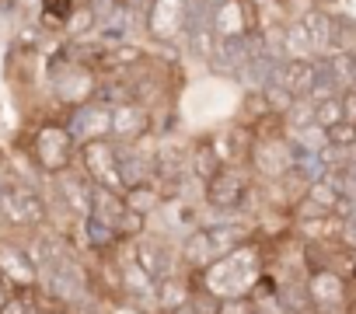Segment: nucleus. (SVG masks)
Listing matches in <instances>:
<instances>
[{"instance_id": "obj_5", "label": "nucleus", "mask_w": 356, "mask_h": 314, "mask_svg": "<svg viewBox=\"0 0 356 314\" xmlns=\"http://www.w3.org/2000/svg\"><path fill=\"white\" fill-rule=\"evenodd\" d=\"M255 199V179L248 168H224L217 179L203 185V203L207 213L217 217H241Z\"/></svg>"}, {"instance_id": "obj_3", "label": "nucleus", "mask_w": 356, "mask_h": 314, "mask_svg": "<svg viewBox=\"0 0 356 314\" xmlns=\"http://www.w3.org/2000/svg\"><path fill=\"white\" fill-rule=\"evenodd\" d=\"M32 157L39 172L46 175H63L77 165V154H81V143L74 140V133L67 129V122H39L32 129V143H29Z\"/></svg>"}, {"instance_id": "obj_28", "label": "nucleus", "mask_w": 356, "mask_h": 314, "mask_svg": "<svg viewBox=\"0 0 356 314\" xmlns=\"http://www.w3.org/2000/svg\"><path fill=\"white\" fill-rule=\"evenodd\" d=\"M339 122H346V112H342V98H328V101H318L314 105V126L318 129H332V126H339Z\"/></svg>"}, {"instance_id": "obj_16", "label": "nucleus", "mask_w": 356, "mask_h": 314, "mask_svg": "<svg viewBox=\"0 0 356 314\" xmlns=\"http://www.w3.org/2000/svg\"><path fill=\"white\" fill-rule=\"evenodd\" d=\"M115 161L122 175V189L157 185L154 182V150L143 143H115Z\"/></svg>"}, {"instance_id": "obj_40", "label": "nucleus", "mask_w": 356, "mask_h": 314, "mask_svg": "<svg viewBox=\"0 0 356 314\" xmlns=\"http://www.w3.org/2000/svg\"><path fill=\"white\" fill-rule=\"evenodd\" d=\"M0 196H4V179H0Z\"/></svg>"}, {"instance_id": "obj_36", "label": "nucleus", "mask_w": 356, "mask_h": 314, "mask_svg": "<svg viewBox=\"0 0 356 314\" xmlns=\"http://www.w3.org/2000/svg\"><path fill=\"white\" fill-rule=\"evenodd\" d=\"M126 8H129V15L140 22V28H147V15H150V8H154V0H126Z\"/></svg>"}, {"instance_id": "obj_11", "label": "nucleus", "mask_w": 356, "mask_h": 314, "mask_svg": "<svg viewBox=\"0 0 356 314\" xmlns=\"http://www.w3.org/2000/svg\"><path fill=\"white\" fill-rule=\"evenodd\" d=\"M186 8L189 0H154V8L147 15V28L143 35L154 39V42H182V32H186Z\"/></svg>"}, {"instance_id": "obj_9", "label": "nucleus", "mask_w": 356, "mask_h": 314, "mask_svg": "<svg viewBox=\"0 0 356 314\" xmlns=\"http://www.w3.org/2000/svg\"><path fill=\"white\" fill-rule=\"evenodd\" d=\"M77 165H81V172H84L95 185L126 192V189H122V175H119V161H115V140L84 143L81 154H77Z\"/></svg>"}, {"instance_id": "obj_20", "label": "nucleus", "mask_w": 356, "mask_h": 314, "mask_svg": "<svg viewBox=\"0 0 356 314\" xmlns=\"http://www.w3.org/2000/svg\"><path fill=\"white\" fill-rule=\"evenodd\" d=\"M81 241H84V248L95 251V255H112L119 245H126L122 234H119L115 227H108L105 220H98V217H84V220H81Z\"/></svg>"}, {"instance_id": "obj_10", "label": "nucleus", "mask_w": 356, "mask_h": 314, "mask_svg": "<svg viewBox=\"0 0 356 314\" xmlns=\"http://www.w3.org/2000/svg\"><path fill=\"white\" fill-rule=\"evenodd\" d=\"M210 136H213V147H217V157L224 168H248V157L255 147V129L248 122H224Z\"/></svg>"}, {"instance_id": "obj_2", "label": "nucleus", "mask_w": 356, "mask_h": 314, "mask_svg": "<svg viewBox=\"0 0 356 314\" xmlns=\"http://www.w3.org/2000/svg\"><path fill=\"white\" fill-rule=\"evenodd\" d=\"M39 293L67 311H84L91 304V279L74 248L56 262H49L46 269H39Z\"/></svg>"}, {"instance_id": "obj_22", "label": "nucleus", "mask_w": 356, "mask_h": 314, "mask_svg": "<svg viewBox=\"0 0 356 314\" xmlns=\"http://www.w3.org/2000/svg\"><path fill=\"white\" fill-rule=\"evenodd\" d=\"M126 210H129V206H126V192H115V189L95 185V192H91V213H88V217H98V220H105L108 227L119 231Z\"/></svg>"}, {"instance_id": "obj_38", "label": "nucleus", "mask_w": 356, "mask_h": 314, "mask_svg": "<svg viewBox=\"0 0 356 314\" xmlns=\"http://www.w3.org/2000/svg\"><path fill=\"white\" fill-rule=\"evenodd\" d=\"M22 0H0V15H15Z\"/></svg>"}, {"instance_id": "obj_15", "label": "nucleus", "mask_w": 356, "mask_h": 314, "mask_svg": "<svg viewBox=\"0 0 356 314\" xmlns=\"http://www.w3.org/2000/svg\"><path fill=\"white\" fill-rule=\"evenodd\" d=\"M154 133V112L140 101H122L112 108V140L115 143H143Z\"/></svg>"}, {"instance_id": "obj_6", "label": "nucleus", "mask_w": 356, "mask_h": 314, "mask_svg": "<svg viewBox=\"0 0 356 314\" xmlns=\"http://www.w3.org/2000/svg\"><path fill=\"white\" fill-rule=\"evenodd\" d=\"M129 255L140 262V269L154 279V283H168L186 276L182 269V255H178V241H171L168 234H140L136 241H129Z\"/></svg>"}, {"instance_id": "obj_13", "label": "nucleus", "mask_w": 356, "mask_h": 314, "mask_svg": "<svg viewBox=\"0 0 356 314\" xmlns=\"http://www.w3.org/2000/svg\"><path fill=\"white\" fill-rule=\"evenodd\" d=\"M67 129L74 133V140L81 147L95 143V140H112V108L102 101H84V105L70 108Z\"/></svg>"}, {"instance_id": "obj_29", "label": "nucleus", "mask_w": 356, "mask_h": 314, "mask_svg": "<svg viewBox=\"0 0 356 314\" xmlns=\"http://www.w3.org/2000/svg\"><path fill=\"white\" fill-rule=\"evenodd\" d=\"M332 25H335V53L339 49H356V18L332 11Z\"/></svg>"}, {"instance_id": "obj_37", "label": "nucleus", "mask_w": 356, "mask_h": 314, "mask_svg": "<svg viewBox=\"0 0 356 314\" xmlns=\"http://www.w3.org/2000/svg\"><path fill=\"white\" fill-rule=\"evenodd\" d=\"M342 112H346V122H356V88L342 94Z\"/></svg>"}, {"instance_id": "obj_26", "label": "nucleus", "mask_w": 356, "mask_h": 314, "mask_svg": "<svg viewBox=\"0 0 356 314\" xmlns=\"http://www.w3.org/2000/svg\"><path fill=\"white\" fill-rule=\"evenodd\" d=\"M186 304L193 307V314H224V300L213 290H207L203 283H196L193 276H189V300Z\"/></svg>"}, {"instance_id": "obj_30", "label": "nucleus", "mask_w": 356, "mask_h": 314, "mask_svg": "<svg viewBox=\"0 0 356 314\" xmlns=\"http://www.w3.org/2000/svg\"><path fill=\"white\" fill-rule=\"evenodd\" d=\"M328 60H332L339 81L346 84V91H353V88H356V49H339V53H332Z\"/></svg>"}, {"instance_id": "obj_8", "label": "nucleus", "mask_w": 356, "mask_h": 314, "mask_svg": "<svg viewBox=\"0 0 356 314\" xmlns=\"http://www.w3.org/2000/svg\"><path fill=\"white\" fill-rule=\"evenodd\" d=\"M193 179V168H189V147L175 143V140H161L154 147V182L161 185L164 199H178L186 192Z\"/></svg>"}, {"instance_id": "obj_17", "label": "nucleus", "mask_w": 356, "mask_h": 314, "mask_svg": "<svg viewBox=\"0 0 356 314\" xmlns=\"http://www.w3.org/2000/svg\"><path fill=\"white\" fill-rule=\"evenodd\" d=\"M186 147H189V168H193V179H196L200 185H207L210 179H217V175L224 172V165H220V157H217V147H213V136H210V133L193 136Z\"/></svg>"}, {"instance_id": "obj_18", "label": "nucleus", "mask_w": 356, "mask_h": 314, "mask_svg": "<svg viewBox=\"0 0 356 314\" xmlns=\"http://www.w3.org/2000/svg\"><path fill=\"white\" fill-rule=\"evenodd\" d=\"M300 22H304V28H307V35H311V53H314V60L332 56V53H335L332 11H325V8H307V11L300 15Z\"/></svg>"}, {"instance_id": "obj_7", "label": "nucleus", "mask_w": 356, "mask_h": 314, "mask_svg": "<svg viewBox=\"0 0 356 314\" xmlns=\"http://www.w3.org/2000/svg\"><path fill=\"white\" fill-rule=\"evenodd\" d=\"M248 172L266 182V185H280L283 179L293 175V147H290V133H276V136H255L252 157H248Z\"/></svg>"}, {"instance_id": "obj_34", "label": "nucleus", "mask_w": 356, "mask_h": 314, "mask_svg": "<svg viewBox=\"0 0 356 314\" xmlns=\"http://www.w3.org/2000/svg\"><path fill=\"white\" fill-rule=\"evenodd\" d=\"M126 8V0H91V11H95V18H98V25H105L115 11H122Z\"/></svg>"}, {"instance_id": "obj_19", "label": "nucleus", "mask_w": 356, "mask_h": 314, "mask_svg": "<svg viewBox=\"0 0 356 314\" xmlns=\"http://www.w3.org/2000/svg\"><path fill=\"white\" fill-rule=\"evenodd\" d=\"M286 94H293L297 101L311 98V84H314V60H283L276 70V81Z\"/></svg>"}, {"instance_id": "obj_4", "label": "nucleus", "mask_w": 356, "mask_h": 314, "mask_svg": "<svg viewBox=\"0 0 356 314\" xmlns=\"http://www.w3.org/2000/svg\"><path fill=\"white\" fill-rule=\"evenodd\" d=\"M0 220L11 227H25V231H39L49 224V199L32 185L22 182L18 175L4 179V196H0Z\"/></svg>"}, {"instance_id": "obj_14", "label": "nucleus", "mask_w": 356, "mask_h": 314, "mask_svg": "<svg viewBox=\"0 0 356 314\" xmlns=\"http://www.w3.org/2000/svg\"><path fill=\"white\" fill-rule=\"evenodd\" d=\"M53 192H56V203L67 210V217L74 220H84L91 213V192H95V182L84 175V172H63V175H53Z\"/></svg>"}, {"instance_id": "obj_33", "label": "nucleus", "mask_w": 356, "mask_h": 314, "mask_svg": "<svg viewBox=\"0 0 356 314\" xmlns=\"http://www.w3.org/2000/svg\"><path fill=\"white\" fill-rule=\"evenodd\" d=\"M0 314H39V311H35V304H32L25 293H11L8 304L0 307Z\"/></svg>"}, {"instance_id": "obj_41", "label": "nucleus", "mask_w": 356, "mask_h": 314, "mask_svg": "<svg viewBox=\"0 0 356 314\" xmlns=\"http://www.w3.org/2000/svg\"><path fill=\"white\" fill-rule=\"evenodd\" d=\"M77 4H91V0H77Z\"/></svg>"}, {"instance_id": "obj_27", "label": "nucleus", "mask_w": 356, "mask_h": 314, "mask_svg": "<svg viewBox=\"0 0 356 314\" xmlns=\"http://www.w3.org/2000/svg\"><path fill=\"white\" fill-rule=\"evenodd\" d=\"M77 0H42L39 4V11H42V22L49 25V28H67L70 25V18L77 15Z\"/></svg>"}, {"instance_id": "obj_23", "label": "nucleus", "mask_w": 356, "mask_h": 314, "mask_svg": "<svg viewBox=\"0 0 356 314\" xmlns=\"http://www.w3.org/2000/svg\"><path fill=\"white\" fill-rule=\"evenodd\" d=\"M346 94V84L339 81L332 60H314V84H311V101H328V98H342Z\"/></svg>"}, {"instance_id": "obj_24", "label": "nucleus", "mask_w": 356, "mask_h": 314, "mask_svg": "<svg viewBox=\"0 0 356 314\" xmlns=\"http://www.w3.org/2000/svg\"><path fill=\"white\" fill-rule=\"evenodd\" d=\"M164 203H168V199H164L161 185H136V189H126V206L136 210V213H143V217L161 213Z\"/></svg>"}, {"instance_id": "obj_32", "label": "nucleus", "mask_w": 356, "mask_h": 314, "mask_svg": "<svg viewBox=\"0 0 356 314\" xmlns=\"http://www.w3.org/2000/svg\"><path fill=\"white\" fill-rule=\"evenodd\" d=\"M328 143H332V147H342V150L356 147V122H339V126H332V129H328Z\"/></svg>"}, {"instance_id": "obj_31", "label": "nucleus", "mask_w": 356, "mask_h": 314, "mask_svg": "<svg viewBox=\"0 0 356 314\" xmlns=\"http://www.w3.org/2000/svg\"><path fill=\"white\" fill-rule=\"evenodd\" d=\"M147 231H150V217H143V213H136V210H126V217H122V224H119L122 241L129 245V241H136V238L147 234Z\"/></svg>"}, {"instance_id": "obj_39", "label": "nucleus", "mask_w": 356, "mask_h": 314, "mask_svg": "<svg viewBox=\"0 0 356 314\" xmlns=\"http://www.w3.org/2000/svg\"><path fill=\"white\" fill-rule=\"evenodd\" d=\"M4 286H8V283H0V307H4V304H8V297H11V293H8Z\"/></svg>"}, {"instance_id": "obj_12", "label": "nucleus", "mask_w": 356, "mask_h": 314, "mask_svg": "<svg viewBox=\"0 0 356 314\" xmlns=\"http://www.w3.org/2000/svg\"><path fill=\"white\" fill-rule=\"evenodd\" d=\"M0 279L11 290H39V269L25 245L0 238Z\"/></svg>"}, {"instance_id": "obj_25", "label": "nucleus", "mask_w": 356, "mask_h": 314, "mask_svg": "<svg viewBox=\"0 0 356 314\" xmlns=\"http://www.w3.org/2000/svg\"><path fill=\"white\" fill-rule=\"evenodd\" d=\"M283 53H286V60H314V53H311V35H307V28H304L300 18L283 28Z\"/></svg>"}, {"instance_id": "obj_1", "label": "nucleus", "mask_w": 356, "mask_h": 314, "mask_svg": "<svg viewBox=\"0 0 356 314\" xmlns=\"http://www.w3.org/2000/svg\"><path fill=\"white\" fill-rule=\"evenodd\" d=\"M266 238H255L227 255H220L210 269H203L200 276H193L196 283H203L207 290H213L220 300H241L252 297L255 283L262 279V272L269 269V251H266Z\"/></svg>"}, {"instance_id": "obj_35", "label": "nucleus", "mask_w": 356, "mask_h": 314, "mask_svg": "<svg viewBox=\"0 0 356 314\" xmlns=\"http://www.w3.org/2000/svg\"><path fill=\"white\" fill-rule=\"evenodd\" d=\"M342 251H356V220H342L339 227V241H335Z\"/></svg>"}, {"instance_id": "obj_21", "label": "nucleus", "mask_w": 356, "mask_h": 314, "mask_svg": "<svg viewBox=\"0 0 356 314\" xmlns=\"http://www.w3.org/2000/svg\"><path fill=\"white\" fill-rule=\"evenodd\" d=\"M276 311L280 314H314L307 279H280L276 283Z\"/></svg>"}]
</instances>
